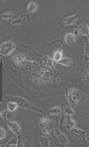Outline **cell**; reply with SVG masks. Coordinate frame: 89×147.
<instances>
[{"label": "cell", "mask_w": 89, "mask_h": 147, "mask_svg": "<svg viewBox=\"0 0 89 147\" xmlns=\"http://www.w3.org/2000/svg\"><path fill=\"white\" fill-rule=\"evenodd\" d=\"M59 80L60 79L54 71V69L47 67L44 65H38V68L32 76V82L36 85H46Z\"/></svg>", "instance_id": "6da1fadb"}, {"label": "cell", "mask_w": 89, "mask_h": 147, "mask_svg": "<svg viewBox=\"0 0 89 147\" xmlns=\"http://www.w3.org/2000/svg\"><path fill=\"white\" fill-rule=\"evenodd\" d=\"M11 61L16 67H25L28 65H32L34 64H38L31 56L25 53H18L15 56L11 57Z\"/></svg>", "instance_id": "7a4b0ae2"}, {"label": "cell", "mask_w": 89, "mask_h": 147, "mask_svg": "<svg viewBox=\"0 0 89 147\" xmlns=\"http://www.w3.org/2000/svg\"><path fill=\"white\" fill-rule=\"evenodd\" d=\"M39 129L45 137H52L55 131L54 122L47 117H40L38 119Z\"/></svg>", "instance_id": "3957f363"}, {"label": "cell", "mask_w": 89, "mask_h": 147, "mask_svg": "<svg viewBox=\"0 0 89 147\" xmlns=\"http://www.w3.org/2000/svg\"><path fill=\"white\" fill-rule=\"evenodd\" d=\"M66 98L71 105H77L82 99V94L77 88H70L66 90Z\"/></svg>", "instance_id": "277c9868"}, {"label": "cell", "mask_w": 89, "mask_h": 147, "mask_svg": "<svg viewBox=\"0 0 89 147\" xmlns=\"http://www.w3.org/2000/svg\"><path fill=\"white\" fill-rule=\"evenodd\" d=\"M8 97H10L11 100L12 101H15L16 102L18 105L23 107V108H26V109H28V110H34V111H37V112H39V113H43L42 110L38 109L36 106L34 105L31 104L30 102L27 101L26 100L21 98V97H19V96H7Z\"/></svg>", "instance_id": "5b68a950"}, {"label": "cell", "mask_w": 89, "mask_h": 147, "mask_svg": "<svg viewBox=\"0 0 89 147\" xmlns=\"http://www.w3.org/2000/svg\"><path fill=\"white\" fill-rule=\"evenodd\" d=\"M15 50V43L11 40H7L6 42H3L1 44L0 47V54L2 56H9L11 53H13V51Z\"/></svg>", "instance_id": "8992f818"}, {"label": "cell", "mask_w": 89, "mask_h": 147, "mask_svg": "<svg viewBox=\"0 0 89 147\" xmlns=\"http://www.w3.org/2000/svg\"><path fill=\"white\" fill-rule=\"evenodd\" d=\"M79 19V15L75 14L73 16L65 17L61 20V26H72L74 23H76V21Z\"/></svg>", "instance_id": "52a82bcc"}, {"label": "cell", "mask_w": 89, "mask_h": 147, "mask_svg": "<svg viewBox=\"0 0 89 147\" xmlns=\"http://www.w3.org/2000/svg\"><path fill=\"white\" fill-rule=\"evenodd\" d=\"M65 42L68 45L69 47H74L77 44L76 36L72 33H67L65 35Z\"/></svg>", "instance_id": "ba28073f"}, {"label": "cell", "mask_w": 89, "mask_h": 147, "mask_svg": "<svg viewBox=\"0 0 89 147\" xmlns=\"http://www.w3.org/2000/svg\"><path fill=\"white\" fill-rule=\"evenodd\" d=\"M7 127L10 128L11 131H12L14 134H16V135L19 134V132L21 131V126H20V124L17 122L11 120L7 122Z\"/></svg>", "instance_id": "9c48e42d"}, {"label": "cell", "mask_w": 89, "mask_h": 147, "mask_svg": "<svg viewBox=\"0 0 89 147\" xmlns=\"http://www.w3.org/2000/svg\"><path fill=\"white\" fill-rule=\"evenodd\" d=\"M0 115H1V118L3 119L4 120L11 121L12 119H14V113L9 110L1 111Z\"/></svg>", "instance_id": "30bf717a"}, {"label": "cell", "mask_w": 89, "mask_h": 147, "mask_svg": "<svg viewBox=\"0 0 89 147\" xmlns=\"http://www.w3.org/2000/svg\"><path fill=\"white\" fill-rule=\"evenodd\" d=\"M28 21H29V17L28 16H21L19 18L14 19L13 21L11 22V25H13V26H21V25H24V24L28 23Z\"/></svg>", "instance_id": "8fae6325"}, {"label": "cell", "mask_w": 89, "mask_h": 147, "mask_svg": "<svg viewBox=\"0 0 89 147\" xmlns=\"http://www.w3.org/2000/svg\"><path fill=\"white\" fill-rule=\"evenodd\" d=\"M87 131H84V130H81V129H79V128H76V127H73L71 130H70V134L71 136L75 138V139H78V138H80L81 137H83L84 135H85Z\"/></svg>", "instance_id": "7c38bea8"}, {"label": "cell", "mask_w": 89, "mask_h": 147, "mask_svg": "<svg viewBox=\"0 0 89 147\" xmlns=\"http://www.w3.org/2000/svg\"><path fill=\"white\" fill-rule=\"evenodd\" d=\"M79 35L82 36H88L89 35V26L88 23H84L79 27Z\"/></svg>", "instance_id": "4fadbf2b"}, {"label": "cell", "mask_w": 89, "mask_h": 147, "mask_svg": "<svg viewBox=\"0 0 89 147\" xmlns=\"http://www.w3.org/2000/svg\"><path fill=\"white\" fill-rule=\"evenodd\" d=\"M57 136L58 141L60 142H61L65 146H69V140L67 139V137H65L63 133H61L60 131L57 130Z\"/></svg>", "instance_id": "5bb4252c"}, {"label": "cell", "mask_w": 89, "mask_h": 147, "mask_svg": "<svg viewBox=\"0 0 89 147\" xmlns=\"http://www.w3.org/2000/svg\"><path fill=\"white\" fill-rule=\"evenodd\" d=\"M58 64L62 65L64 66H67V67H70L73 65V59L71 57H63L61 61H60Z\"/></svg>", "instance_id": "9a60e30c"}, {"label": "cell", "mask_w": 89, "mask_h": 147, "mask_svg": "<svg viewBox=\"0 0 89 147\" xmlns=\"http://www.w3.org/2000/svg\"><path fill=\"white\" fill-rule=\"evenodd\" d=\"M38 9V3H37L36 2H34V1H32L30 2L28 6H27V8H26V11L28 13H34V12H35Z\"/></svg>", "instance_id": "2e32d148"}, {"label": "cell", "mask_w": 89, "mask_h": 147, "mask_svg": "<svg viewBox=\"0 0 89 147\" xmlns=\"http://www.w3.org/2000/svg\"><path fill=\"white\" fill-rule=\"evenodd\" d=\"M75 125H76V122L71 118V116L68 115L67 119H66V123H65V126H66L67 130L70 131L73 127H75Z\"/></svg>", "instance_id": "e0dca14e"}, {"label": "cell", "mask_w": 89, "mask_h": 147, "mask_svg": "<svg viewBox=\"0 0 89 147\" xmlns=\"http://www.w3.org/2000/svg\"><path fill=\"white\" fill-rule=\"evenodd\" d=\"M53 61H55V62H57L58 63L60 61H61L63 59V53H62V50L61 49H59V50H57L54 54H53Z\"/></svg>", "instance_id": "ac0fdd59"}, {"label": "cell", "mask_w": 89, "mask_h": 147, "mask_svg": "<svg viewBox=\"0 0 89 147\" xmlns=\"http://www.w3.org/2000/svg\"><path fill=\"white\" fill-rule=\"evenodd\" d=\"M42 65L52 69H55V65L53 64V61L51 60V58L48 57L47 56H44L42 57Z\"/></svg>", "instance_id": "d6986e66"}, {"label": "cell", "mask_w": 89, "mask_h": 147, "mask_svg": "<svg viewBox=\"0 0 89 147\" xmlns=\"http://www.w3.org/2000/svg\"><path fill=\"white\" fill-rule=\"evenodd\" d=\"M62 111V109L61 107L60 106H54V107H52L50 110L47 111V114L48 115H59Z\"/></svg>", "instance_id": "ffe728a7"}, {"label": "cell", "mask_w": 89, "mask_h": 147, "mask_svg": "<svg viewBox=\"0 0 89 147\" xmlns=\"http://www.w3.org/2000/svg\"><path fill=\"white\" fill-rule=\"evenodd\" d=\"M17 15L13 13V12H10V11H7L5 13L2 14L1 15V17L3 19H4L5 21H10V20H12L14 18V16H16Z\"/></svg>", "instance_id": "44dd1931"}, {"label": "cell", "mask_w": 89, "mask_h": 147, "mask_svg": "<svg viewBox=\"0 0 89 147\" xmlns=\"http://www.w3.org/2000/svg\"><path fill=\"white\" fill-rule=\"evenodd\" d=\"M38 141L41 145V146H49V139H47V137L43 136H39L38 137Z\"/></svg>", "instance_id": "7402d4cb"}, {"label": "cell", "mask_w": 89, "mask_h": 147, "mask_svg": "<svg viewBox=\"0 0 89 147\" xmlns=\"http://www.w3.org/2000/svg\"><path fill=\"white\" fill-rule=\"evenodd\" d=\"M18 104L15 102V101H11V102H8L7 103V109L11 111H12V112H14V111H16V109H17V107H18Z\"/></svg>", "instance_id": "603a6c76"}, {"label": "cell", "mask_w": 89, "mask_h": 147, "mask_svg": "<svg viewBox=\"0 0 89 147\" xmlns=\"http://www.w3.org/2000/svg\"><path fill=\"white\" fill-rule=\"evenodd\" d=\"M64 114H65V115H73V114H74V112H73V109L70 107V106H65L64 107Z\"/></svg>", "instance_id": "cb8c5ba5"}, {"label": "cell", "mask_w": 89, "mask_h": 147, "mask_svg": "<svg viewBox=\"0 0 89 147\" xmlns=\"http://www.w3.org/2000/svg\"><path fill=\"white\" fill-rule=\"evenodd\" d=\"M80 81H83V82H86L88 83L89 81V69H87L85 72H84V74L80 78Z\"/></svg>", "instance_id": "d4e9b609"}, {"label": "cell", "mask_w": 89, "mask_h": 147, "mask_svg": "<svg viewBox=\"0 0 89 147\" xmlns=\"http://www.w3.org/2000/svg\"><path fill=\"white\" fill-rule=\"evenodd\" d=\"M6 146H17V140H16V137L12 138V140L8 142L6 145Z\"/></svg>", "instance_id": "484cf974"}, {"label": "cell", "mask_w": 89, "mask_h": 147, "mask_svg": "<svg viewBox=\"0 0 89 147\" xmlns=\"http://www.w3.org/2000/svg\"><path fill=\"white\" fill-rule=\"evenodd\" d=\"M6 137V130L3 127H0V140H3L4 137Z\"/></svg>", "instance_id": "4316f807"}, {"label": "cell", "mask_w": 89, "mask_h": 147, "mask_svg": "<svg viewBox=\"0 0 89 147\" xmlns=\"http://www.w3.org/2000/svg\"><path fill=\"white\" fill-rule=\"evenodd\" d=\"M84 53L87 57H89V42H86L84 46Z\"/></svg>", "instance_id": "83f0119b"}, {"label": "cell", "mask_w": 89, "mask_h": 147, "mask_svg": "<svg viewBox=\"0 0 89 147\" xmlns=\"http://www.w3.org/2000/svg\"><path fill=\"white\" fill-rule=\"evenodd\" d=\"M85 139H86V141L87 142H89V131H87L86 133H85Z\"/></svg>", "instance_id": "f1b7e54d"}]
</instances>
